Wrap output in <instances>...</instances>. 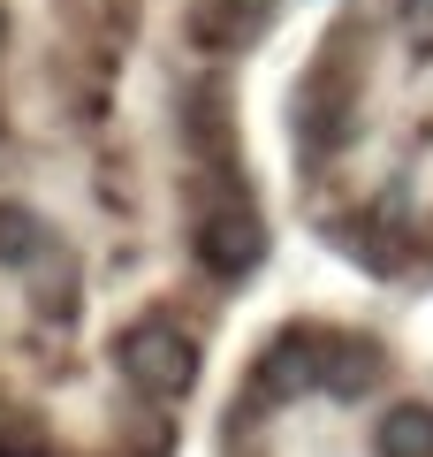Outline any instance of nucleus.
Segmentation results:
<instances>
[{"label": "nucleus", "mask_w": 433, "mask_h": 457, "mask_svg": "<svg viewBox=\"0 0 433 457\" xmlns=\"http://www.w3.org/2000/svg\"><path fill=\"white\" fill-rule=\"evenodd\" d=\"M258 252H266V221L243 198V183H221V191H206L191 206V260L213 282H243L258 267Z\"/></svg>", "instance_id": "f257e3e1"}, {"label": "nucleus", "mask_w": 433, "mask_h": 457, "mask_svg": "<svg viewBox=\"0 0 433 457\" xmlns=\"http://www.w3.org/2000/svg\"><path fill=\"white\" fill-rule=\"evenodd\" d=\"M114 359H122V381H129L137 396H152V404H176V396L191 389V374H198V343L183 336L176 320L144 312V320H129V328H122Z\"/></svg>", "instance_id": "f03ea898"}, {"label": "nucleus", "mask_w": 433, "mask_h": 457, "mask_svg": "<svg viewBox=\"0 0 433 457\" xmlns=\"http://www.w3.org/2000/svg\"><path fill=\"white\" fill-rule=\"evenodd\" d=\"M297 130H305V145L327 161V153L350 137V92H342L335 77H312L305 92H297Z\"/></svg>", "instance_id": "7ed1b4c3"}, {"label": "nucleus", "mask_w": 433, "mask_h": 457, "mask_svg": "<svg viewBox=\"0 0 433 457\" xmlns=\"http://www.w3.org/2000/svg\"><path fill=\"white\" fill-rule=\"evenodd\" d=\"M372 457H433V404H418V396L388 404L372 427Z\"/></svg>", "instance_id": "20e7f679"}, {"label": "nucleus", "mask_w": 433, "mask_h": 457, "mask_svg": "<svg viewBox=\"0 0 433 457\" xmlns=\"http://www.w3.org/2000/svg\"><path fill=\"white\" fill-rule=\"evenodd\" d=\"M38 252H53L46 221L31 206H16V198H0V267H31Z\"/></svg>", "instance_id": "39448f33"}, {"label": "nucleus", "mask_w": 433, "mask_h": 457, "mask_svg": "<svg viewBox=\"0 0 433 457\" xmlns=\"http://www.w3.org/2000/svg\"><path fill=\"white\" fill-rule=\"evenodd\" d=\"M320 351H327L320 374H327V389H335V396H365V389H372V366H380L372 343H335V336H327Z\"/></svg>", "instance_id": "423d86ee"}, {"label": "nucleus", "mask_w": 433, "mask_h": 457, "mask_svg": "<svg viewBox=\"0 0 433 457\" xmlns=\"http://www.w3.org/2000/svg\"><path fill=\"white\" fill-rule=\"evenodd\" d=\"M403 31L418 54H433V0H403Z\"/></svg>", "instance_id": "0eeeda50"}, {"label": "nucleus", "mask_w": 433, "mask_h": 457, "mask_svg": "<svg viewBox=\"0 0 433 457\" xmlns=\"http://www.w3.org/2000/svg\"><path fill=\"white\" fill-rule=\"evenodd\" d=\"M282 0H228V16H243V23H266Z\"/></svg>", "instance_id": "6e6552de"}, {"label": "nucleus", "mask_w": 433, "mask_h": 457, "mask_svg": "<svg viewBox=\"0 0 433 457\" xmlns=\"http://www.w3.org/2000/svg\"><path fill=\"white\" fill-rule=\"evenodd\" d=\"M0 46H8V8H0Z\"/></svg>", "instance_id": "1a4fd4ad"}]
</instances>
